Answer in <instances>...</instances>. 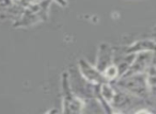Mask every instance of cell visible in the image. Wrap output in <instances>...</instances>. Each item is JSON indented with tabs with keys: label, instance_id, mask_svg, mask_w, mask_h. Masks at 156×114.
Wrapping results in <instances>:
<instances>
[{
	"label": "cell",
	"instance_id": "4",
	"mask_svg": "<svg viewBox=\"0 0 156 114\" xmlns=\"http://www.w3.org/2000/svg\"><path fill=\"white\" fill-rule=\"evenodd\" d=\"M113 54H115V52L110 46L107 44H101L95 61V66L98 67V71H104L109 65L112 64Z\"/></svg>",
	"mask_w": 156,
	"mask_h": 114
},
{
	"label": "cell",
	"instance_id": "1",
	"mask_svg": "<svg viewBox=\"0 0 156 114\" xmlns=\"http://www.w3.org/2000/svg\"><path fill=\"white\" fill-rule=\"evenodd\" d=\"M115 86L122 88L124 91H127L130 94L135 95L137 97H145L150 92L149 84H147V77L141 74H135V75L123 76L115 80V82H111Z\"/></svg>",
	"mask_w": 156,
	"mask_h": 114
},
{
	"label": "cell",
	"instance_id": "6",
	"mask_svg": "<svg viewBox=\"0 0 156 114\" xmlns=\"http://www.w3.org/2000/svg\"><path fill=\"white\" fill-rule=\"evenodd\" d=\"M103 73H104L105 78H106L108 82H115L119 78V71H118V67L115 63L109 65Z\"/></svg>",
	"mask_w": 156,
	"mask_h": 114
},
{
	"label": "cell",
	"instance_id": "5",
	"mask_svg": "<svg viewBox=\"0 0 156 114\" xmlns=\"http://www.w3.org/2000/svg\"><path fill=\"white\" fill-rule=\"evenodd\" d=\"M115 94V88L111 82H106V83L101 84V98L100 101L105 100L110 103L112 101L113 97Z\"/></svg>",
	"mask_w": 156,
	"mask_h": 114
},
{
	"label": "cell",
	"instance_id": "2",
	"mask_svg": "<svg viewBox=\"0 0 156 114\" xmlns=\"http://www.w3.org/2000/svg\"><path fill=\"white\" fill-rule=\"evenodd\" d=\"M78 68L79 71L83 75V77L86 80H88L89 82L94 84H103L106 83L107 79L105 78L104 73L101 71H98V67L95 65H91L89 62H87L86 60H80L78 63Z\"/></svg>",
	"mask_w": 156,
	"mask_h": 114
},
{
	"label": "cell",
	"instance_id": "3",
	"mask_svg": "<svg viewBox=\"0 0 156 114\" xmlns=\"http://www.w3.org/2000/svg\"><path fill=\"white\" fill-rule=\"evenodd\" d=\"M152 60V54L150 52H140L136 54L135 60L133 62L132 66L127 71V73L124 76L135 75V74H141L144 73L147 68H150V63ZM123 77V76H122Z\"/></svg>",
	"mask_w": 156,
	"mask_h": 114
}]
</instances>
